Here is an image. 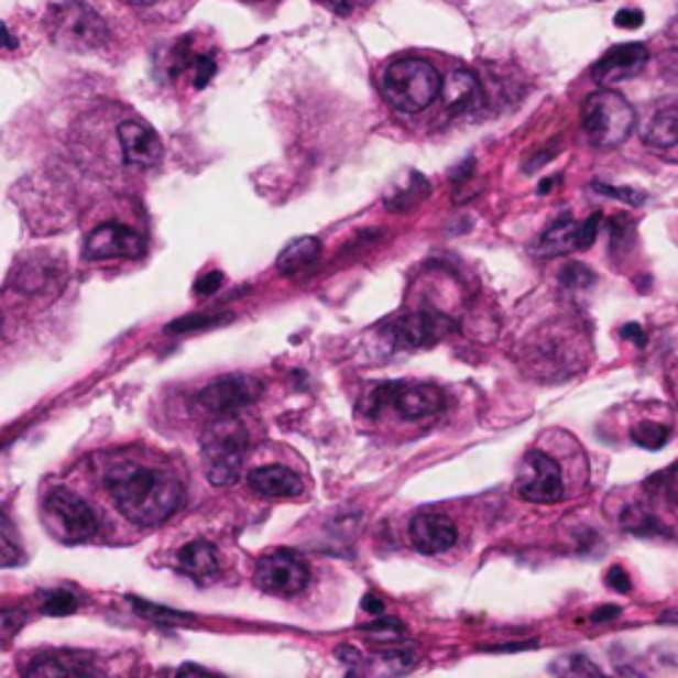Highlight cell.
Instances as JSON below:
<instances>
[{"instance_id":"cell-42","label":"cell","mask_w":678,"mask_h":678,"mask_svg":"<svg viewBox=\"0 0 678 678\" xmlns=\"http://www.w3.org/2000/svg\"><path fill=\"white\" fill-rule=\"evenodd\" d=\"M621 615V608H615V604H608V608H599L591 612V623H608L615 621V617Z\"/></svg>"},{"instance_id":"cell-34","label":"cell","mask_w":678,"mask_h":678,"mask_svg":"<svg viewBox=\"0 0 678 678\" xmlns=\"http://www.w3.org/2000/svg\"><path fill=\"white\" fill-rule=\"evenodd\" d=\"M593 188H597L599 194H604V197H612V199H621L625 201V205H644V194L636 192V188H615V186H608V184H593Z\"/></svg>"},{"instance_id":"cell-12","label":"cell","mask_w":678,"mask_h":678,"mask_svg":"<svg viewBox=\"0 0 678 678\" xmlns=\"http://www.w3.org/2000/svg\"><path fill=\"white\" fill-rule=\"evenodd\" d=\"M647 62H649L647 45L623 43L610 48L608 54L599 58V62L593 64L591 75L599 85H615L628 80V77H636L638 72L647 67Z\"/></svg>"},{"instance_id":"cell-28","label":"cell","mask_w":678,"mask_h":678,"mask_svg":"<svg viewBox=\"0 0 678 678\" xmlns=\"http://www.w3.org/2000/svg\"><path fill=\"white\" fill-rule=\"evenodd\" d=\"M559 278H562V284L567 286V289H589V286L597 282L593 271L583 263H567L562 273H559Z\"/></svg>"},{"instance_id":"cell-43","label":"cell","mask_w":678,"mask_h":678,"mask_svg":"<svg viewBox=\"0 0 678 678\" xmlns=\"http://www.w3.org/2000/svg\"><path fill=\"white\" fill-rule=\"evenodd\" d=\"M621 335H623L625 339H631V342H636L638 348H644V342H647V335H644V329H642V326H636V324L623 326V331H621Z\"/></svg>"},{"instance_id":"cell-35","label":"cell","mask_w":678,"mask_h":678,"mask_svg":"<svg viewBox=\"0 0 678 678\" xmlns=\"http://www.w3.org/2000/svg\"><path fill=\"white\" fill-rule=\"evenodd\" d=\"M599 226H602V215H591V218H586L583 223L578 228V250H589V247L597 241Z\"/></svg>"},{"instance_id":"cell-19","label":"cell","mask_w":678,"mask_h":678,"mask_svg":"<svg viewBox=\"0 0 678 678\" xmlns=\"http://www.w3.org/2000/svg\"><path fill=\"white\" fill-rule=\"evenodd\" d=\"M178 570L197 583H210L218 576V557L212 544L207 540H192L178 551Z\"/></svg>"},{"instance_id":"cell-17","label":"cell","mask_w":678,"mask_h":678,"mask_svg":"<svg viewBox=\"0 0 678 678\" xmlns=\"http://www.w3.org/2000/svg\"><path fill=\"white\" fill-rule=\"evenodd\" d=\"M442 103H446L448 114H464L467 109H472L474 103H480V80L474 77V72L456 69L448 75L446 85L440 90Z\"/></svg>"},{"instance_id":"cell-32","label":"cell","mask_w":678,"mask_h":678,"mask_svg":"<svg viewBox=\"0 0 678 678\" xmlns=\"http://www.w3.org/2000/svg\"><path fill=\"white\" fill-rule=\"evenodd\" d=\"M188 69H192L194 88L201 90L207 83L212 80V75H215V58H212L210 54L194 56V58H192V67H188Z\"/></svg>"},{"instance_id":"cell-16","label":"cell","mask_w":678,"mask_h":678,"mask_svg":"<svg viewBox=\"0 0 678 678\" xmlns=\"http://www.w3.org/2000/svg\"><path fill=\"white\" fill-rule=\"evenodd\" d=\"M250 488L265 499H295L303 493V480L282 464L258 467L250 472Z\"/></svg>"},{"instance_id":"cell-33","label":"cell","mask_w":678,"mask_h":678,"mask_svg":"<svg viewBox=\"0 0 678 678\" xmlns=\"http://www.w3.org/2000/svg\"><path fill=\"white\" fill-rule=\"evenodd\" d=\"M22 559V546L17 544L9 514H3V567H14Z\"/></svg>"},{"instance_id":"cell-21","label":"cell","mask_w":678,"mask_h":678,"mask_svg":"<svg viewBox=\"0 0 678 678\" xmlns=\"http://www.w3.org/2000/svg\"><path fill=\"white\" fill-rule=\"evenodd\" d=\"M578 228L580 223H576L570 215L559 218L536 244L538 258H557V254H567V252L578 250Z\"/></svg>"},{"instance_id":"cell-27","label":"cell","mask_w":678,"mask_h":678,"mask_svg":"<svg viewBox=\"0 0 678 678\" xmlns=\"http://www.w3.org/2000/svg\"><path fill=\"white\" fill-rule=\"evenodd\" d=\"M43 612L51 617H64L72 615L77 610V597L72 591L56 589V591H45L43 593Z\"/></svg>"},{"instance_id":"cell-48","label":"cell","mask_w":678,"mask_h":678,"mask_svg":"<svg viewBox=\"0 0 678 678\" xmlns=\"http://www.w3.org/2000/svg\"><path fill=\"white\" fill-rule=\"evenodd\" d=\"M676 504H678V488H676Z\"/></svg>"},{"instance_id":"cell-7","label":"cell","mask_w":678,"mask_h":678,"mask_svg":"<svg viewBox=\"0 0 678 678\" xmlns=\"http://www.w3.org/2000/svg\"><path fill=\"white\" fill-rule=\"evenodd\" d=\"M514 491H517L520 499L531 501V504H557L565 495L562 469H559L549 453H525L517 480H514Z\"/></svg>"},{"instance_id":"cell-11","label":"cell","mask_w":678,"mask_h":678,"mask_svg":"<svg viewBox=\"0 0 678 678\" xmlns=\"http://www.w3.org/2000/svg\"><path fill=\"white\" fill-rule=\"evenodd\" d=\"M88 260H117V258H141L146 252V241L133 228L120 223L99 226L83 247Z\"/></svg>"},{"instance_id":"cell-4","label":"cell","mask_w":678,"mask_h":678,"mask_svg":"<svg viewBox=\"0 0 678 678\" xmlns=\"http://www.w3.org/2000/svg\"><path fill=\"white\" fill-rule=\"evenodd\" d=\"M250 435L233 419H220L207 427L201 438V459H205L207 480L212 485H231L239 480V469L244 464Z\"/></svg>"},{"instance_id":"cell-14","label":"cell","mask_w":678,"mask_h":678,"mask_svg":"<svg viewBox=\"0 0 678 678\" xmlns=\"http://www.w3.org/2000/svg\"><path fill=\"white\" fill-rule=\"evenodd\" d=\"M117 139H120L122 156L128 165L135 167H154L162 160V141L156 130L143 125L139 120H128L117 128Z\"/></svg>"},{"instance_id":"cell-15","label":"cell","mask_w":678,"mask_h":678,"mask_svg":"<svg viewBox=\"0 0 678 678\" xmlns=\"http://www.w3.org/2000/svg\"><path fill=\"white\" fill-rule=\"evenodd\" d=\"M393 406L397 414L406 416V419H424V416H433L446 406V395L435 384H406L397 382Z\"/></svg>"},{"instance_id":"cell-47","label":"cell","mask_w":678,"mask_h":678,"mask_svg":"<svg viewBox=\"0 0 678 678\" xmlns=\"http://www.w3.org/2000/svg\"><path fill=\"white\" fill-rule=\"evenodd\" d=\"M130 3H135V6H154V3H160V0H130Z\"/></svg>"},{"instance_id":"cell-18","label":"cell","mask_w":678,"mask_h":678,"mask_svg":"<svg viewBox=\"0 0 678 678\" xmlns=\"http://www.w3.org/2000/svg\"><path fill=\"white\" fill-rule=\"evenodd\" d=\"M99 670L90 665L88 657L83 655H64V652H56V655H41L35 657L28 668H24V676L30 678H48V676H96Z\"/></svg>"},{"instance_id":"cell-3","label":"cell","mask_w":678,"mask_h":678,"mask_svg":"<svg viewBox=\"0 0 678 678\" xmlns=\"http://www.w3.org/2000/svg\"><path fill=\"white\" fill-rule=\"evenodd\" d=\"M586 135L597 149H615L628 139L636 125V112L615 90H597L580 109Z\"/></svg>"},{"instance_id":"cell-38","label":"cell","mask_w":678,"mask_h":678,"mask_svg":"<svg viewBox=\"0 0 678 678\" xmlns=\"http://www.w3.org/2000/svg\"><path fill=\"white\" fill-rule=\"evenodd\" d=\"M316 3H321L324 9L331 11V14L348 17V14H353V11L361 9V6H367V0H316Z\"/></svg>"},{"instance_id":"cell-9","label":"cell","mask_w":678,"mask_h":678,"mask_svg":"<svg viewBox=\"0 0 678 678\" xmlns=\"http://www.w3.org/2000/svg\"><path fill=\"white\" fill-rule=\"evenodd\" d=\"M387 337L393 339L395 348H408V350H419V348H433L438 345L442 337L456 331V326L451 318L440 316V313H408V316L393 318L387 326H384Z\"/></svg>"},{"instance_id":"cell-26","label":"cell","mask_w":678,"mask_h":678,"mask_svg":"<svg viewBox=\"0 0 678 678\" xmlns=\"http://www.w3.org/2000/svg\"><path fill=\"white\" fill-rule=\"evenodd\" d=\"M130 604H133L135 612H139L141 617H146V621H156V623H165V625H175V623H188L192 617L186 615V612H175V610H165V608H156V604L143 602V599L130 597Z\"/></svg>"},{"instance_id":"cell-39","label":"cell","mask_w":678,"mask_h":678,"mask_svg":"<svg viewBox=\"0 0 678 678\" xmlns=\"http://www.w3.org/2000/svg\"><path fill=\"white\" fill-rule=\"evenodd\" d=\"M24 623V612L22 610H6L0 615V631H3V638H11L17 634V628H22Z\"/></svg>"},{"instance_id":"cell-6","label":"cell","mask_w":678,"mask_h":678,"mask_svg":"<svg viewBox=\"0 0 678 678\" xmlns=\"http://www.w3.org/2000/svg\"><path fill=\"white\" fill-rule=\"evenodd\" d=\"M254 583L273 597H297L310 583V567L299 554L289 549L269 551L254 565Z\"/></svg>"},{"instance_id":"cell-1","label":"cell","mask_w":678,"mask_h":678,"mask_svg":"<svg viewBox=\"0 0 678 678\" xmlns=\"http://www.w3.org/2000/svg\"><path fill=\"white\" fill-rule=\"evenodd\" d=\"M103 485L130 523L143 527L165 523L186 501L184 485L178 480L141 464L109 467Z\"/></svg>"},{"instance_id":"cell-44","label":"cell","mask_w":678,"mask_h":678,"mask_svg":"<svg viewBox=\"0 0 678 678\" xmlns=\"http://www.w3.org/2000/svg\"><path fill=\"white\" fill-rule=\"evenodd\" d=\"M363 610H367L369 615H376V617H380L382 612H384V602H382V599L371 597V593H369V597L363 599Z\"/></svg>"},{"instance_id":"cell-23","label":"cell","mask_w":678,"mask_h":678,"mask_svg":"<svg viewBox=\"0 0 678 678\" xmlns=\"http://www.w3.org/2000/svg\"><path fill=\"white\" fill-rule=\"evenodd\" d=\"M427 178H422L419 173H411L408 175V186L403 188V192H390L387 197V207L390 210L401 212V210H408V207H414L416 201H422L424 197H427Z\"/></svg>"},{"instance_id":"cell-46","label":"cell","mask_w":678,"mask_h":678,"mask_svg":"<svg viewBox=\"0 0 678 678\" xmlns=\"http://www.w3.org/2000/svg\"><path fill=\"white\" fill-rule=\"evenodd\" d=\"M178 674H210V670L199 668V665H181Z\"/></svg>"},{"instance_id":"cell-30","label":"cell","mask_w":678,"mask_h":678,"mask_svg":"<svg viewBox=\"0 0 678 678\" xmlns=\"http://www.w3.org/2000/svg\"><path fill=\"white\" fill-rule=\"evenodd\" d=\"M220 318L226 316H184L178 321L167 324V335H188V331H201L210 329V326H218Z\"/></svg>"},{"instance_id":"cell-20","label":"cell","mask_w":678,"mask_h":678,"mask_svg":"<svg viewBox=\"0 0 678 678\" xmlns=\"http://www.w3.org/2000/svg\"><path fill=\"white\" fill-rule=\"evenodd\" d=\"M642 139L652 149L678 146V101L655 109V114L649 117L642 130Z\"/></svg>"},{"instance_id":"cell-29","label":"cell","mask_w":678,"mask_h":678,"mask_svg":"<svg viewBox=\"0 0 678 678\" xmlns=\"http://www.w3.org/2000/svg\"><path fill=\"white\" fill-rule=\"evenodd\" d=\"M363 631H367V634H374L376 638H384V642H401L403 634H406V625L395 621V617L380 615V621L363 625Z\"/></svg>"},{"instance_id":"cell-8","label":"cell","mask_w":678,"mask_h":678,"mask_svg":"<svg viewBox=\"0 0 678 678\" xmlns=\"http://www.w3.org/2000/svg\"><path fill=\"white\" fill-rule=\"evenodd\" d=\"M45 512L54 520L58 536L69 544L85 540L94 536L96 531V514L85 504L77 493L67 491V488H54L45 495Z\"/></svg>"},{"instance_id":"cell-31","label":"cell","mask_w":678,"mask_h":678,"mask_svg":"<svg viewBox=\"0 0 678 678\" xmlns=\"http://www.w3.org/2000/svg\"><path fill=\"white\" fill-rule=\"evenodd\" d=\"M395 390H397V382H382V384H376V387L369 393L367 406H363V411H367L369 416H376L384 406H387V403H393Z\"/></svg>"},{"instance_id":"cell-36","label":"cell","mask_w":678,"mask_h":678,"mask_svg":"<svg viewBox=\"0 0 678 678\" xmlns=\"http://www.w3.org/2000/svg\"><path fill=\"white\" fill-rule=\"evenodd\" d=\"M220 286H223V273L210 271V273H205V276L197 278V284H194V292H197L199 297H210L220 289Z\"/></svg>"},{"instance_id":"cell-25","label":"cell","mask_w":678,"mask_h":678,"mask_svg":"<svg viewBox=\"0 0 678 678\" xmlns=\"http://www.w3.org/2000/svg\"><path fill=\"white\" fill-rule=\"evenodd\" d=\"M631 438H634L636 446L649 448V451H660L665 440H668V427H663V424L657 422H638L634 424V429H631Z\"/></svg>"},{"instance_id":"cell-37","label":"cell","mask_w":678,"mask_h":678,"mask_svg":"<svg viewBox=\"0 0 678 678\" xmlns=\"http://www.w3.org/2000/svg\"><path fill=\"white\" fill-rule=\"evenodd\" d=\"M554 670H565V674H591V676L602 674V670H599L597 665L589 663V660H586V657H580V655L567 657V663L565 665H554Z\"/></svg>"},{"instance_id":"cell-5","label":"cell","mask_w":678,"mask_h":678,"mask_svg":"<svg viewBox=\"0 0 678 678\" xmlns=\"http://www.w3.org/2000/svg\"><path fill=\"white\" fill-rule=\"evenodd\" d=\"M51 37L69 51H94L107 43V22L99 17V11L90 9L80 0H69V3L51 9L48 17Z\"/></svg>"},{"instance_id":"cell-40","label":"cell","mask_w":678,"mask_h":678,"mask_svg":"<svg viewBox=\"0 0 678 678\" xmlns=\"http://www.w3.org/2000/svg\"><path fill=\"white\" fill-rule=\"evenodd\" d=\"M615 24L621 30H638L644 24V14L636 9H623V11H617Z\"/></svg>"},{"instance_id":"cell-45","label":"cell","mask_w":678,"mask_h":678,"mask_svg":"<svg viewBox=\"0 0 678 678\" xmlns=\"http://www.w3.org/2000/svg\"><path fill=\"white\" fill-rule=\"evenodd\" d=\"M536 647V642H525V644H504V647H488L491 652H517V649H531Z\"/></svg>"},{"instance_id":"cell-2","label":"cell","mask_w":678,"mask_h":678,"mask_svg":"<svg viewBox=\"0 0 678 678\" xmlns=\"http://www.w3.org/2000/svg\"><path fill=\"white\" fill-rule=\"evenodd\" d=\"M442 90L440 72L419 56L397 58L384 69L382 77V94L393 109L403 114L424 112L433 107Z\"/></svg>"},{"instance_id":"cell-41","label":"cell","mask_w":678,"mask_h":678,"mask_svg":"<svg viewBox=\"0 0 678 678\" xmlns=\"http://www.w3.org/2000/svg\"><path fill=\"white\" fill-rule=\"evenodd\" d=\"M608 586L610 589H615L617 593H628L631 591V580H628V576H625V570L623 567H610L608 570Z\"/></svg>"},{"instance_id":"cell-13","label":"cell","mask_w":678,"mask_h":678,"mask_svg":"<svg viewBox=\"0 0 678 678\" xmlns=\"http://www.w3.org/2000/svg\"><path fill=\"white\" fill-rule=\"evenodd\" d=\"M408 536L416 551L442 554V551L453 549L456 540H459V531H456V525L446 517V514L424 512L411 520Z\"/></svg>"},{"instance_id":"cell-22","label":"cell","mask_w":678,"mask_h":678,"mask_svg":"<svg viewBox=\"0 0 678 678\" xmlns=\"http://www.w3.org/2000/svg\"><path fill=\"white\" fill-rule=\"evenodd\" d=\"M318 254H321V241L316 237L295 239L289 247H284L282 254H278L276 269L282 273H299L316 263Z\"/></svg>"},{"instance_id":"cell-24","label":"cell","mask_w":678,"mask_h":678,"mask_svg":"<svg viewBox=\"0 0 678 678\" xmlns=\"http://www.w3.org/2000/svg\"><path fill=\"white\" fill-rule=\"evenodd\" d=\"M621 523L623 531L634 533V536H663V525L657 523L649 512H644V508H625Z\"/></svg>"},{"instance_id":"cell-10","label":"cell","mask_w":678,"mask_h":678,"mask_svg":"<svg viewBox=\"0 0 678 678\" xmlns=\"http://www.w3.org/2000/svg\"><path fill=\"white\" fill-rule=\"evenodd\" d=\"M263 393V384L247 374H228L207 384L199 393V403L218 416H231L233 411L250 406Z\"/></svg>"}]
</instances>
